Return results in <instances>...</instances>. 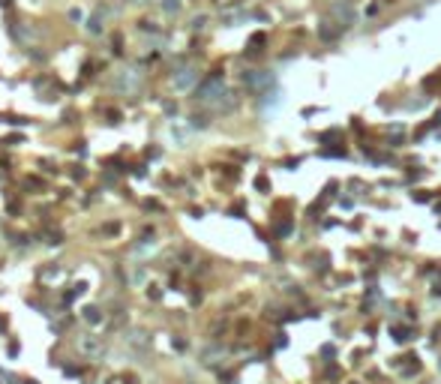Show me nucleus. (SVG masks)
Here are the masks:
<instances>
[{
    "instance_id": "1",
    "label": "nucleus",
    "mask_w": 441,
    "mask_h": 384,
    "mask_svg": "<svg viewBox=\"0 0 441 384\" xmlns=\"http://www.w3.org/2000/svg\"><path fill=\"white\" fill-rule=\"evenodd\" d=\"M222 93H225V78H222V72H213L201 87H195V99H198V102H210V105H213Z\"/></svg>"
},
{
    "instance_id": "2",
    "label": "nucleus",
    "mask_w": 441,
    "mask_h": 384,
    "mask_svg": "<svg viewBox=\"0 0 441 384\" xmlns=\"http://www.w3.org/2000/svg\"><path fill=\"white\" fill-rule=\"evenodd\" d=\"M327 12H330V18H336L342 27H351V24H354V18H357V12H354V3H351V0H333Z\"/></svg>"
},
{
    "instance_id": "3",
    "label": "nucleus",
    "mask_w": 441,
    "mask_h": 384,
    "mask_svg": "<svg viewBox=\"0 0 441 384\" xmlns=\"http://www.w3.org/2000/svg\"><path fill=\"white\" fill-rule=\"evenodd\" d=\"M342 24L339 21H333V18H324V21H318V39H324V42H336L339 36H342Z\"/></svg>"
},
{
    "instance_id": "4",
    "label": "nucleus",
    "mask_w": 441,
    "mask_h": 384,
    "mask_svg": "<svg viewBox=\"0 0 441 384\" xmlns=\"http://www.w3.org/2000/svg\"><path fill=\"white\" fill-rule=\"evenodd\" d=\"M243 84H246L249 90H264L267 84H273V75H270V72H261V69H249V72L243 75Z\"/></svg>"
},
{
    "instance_id": "5",
    "label": "nucleus",
    "mask_w": 441,
    "mask_h": 384,
    "mask_svg": "<svg viewBox=\"0 0 441 384\" xmlns=\"http://www.w3.org/2000/svg\"><path fill=\"white\" fill-rule=\"evenodd\" d=\"M195 81H198V72H195L192 66H186V69H180V72L174 75V87H177V90H189Z\"/></svg>"
},
{
    "instance_id": "6",
    "label": "nucleus",
    "mask_w": 441,
    "mask_h": 384,
    "mask_svg": "<svg viewBox=\"0 0 441 384\" xmlns=\"http://www.w3.org/2000/svg\"><path fill=\"white\" fill-rule=\"evenodd\" d=\"M234 105H237V96H234V93H228V90H225V93L213 102V108H216V111H225V114H228V111H234Z\"/></svg>"
},
{
    "instance_id": "7",
    "label": "nucleus",
    "mask_w": 441,
    "mask_h": 384,
    "mask_svg": "<svg viewBox=\"0 0 441 384\" xmlns=\"http://www.w3.org/2000/svg\"><path fill=\"white\" fill-rule=\"evenodd\" d=\"M81 351H84V354H99V351H102V345H99V339H93V336H90V339H81Z\"/></svg>"
},
{
    "instance_id": "8",
    "label": "nucleus",
    "mask_w": 441,
    "mask_h": 384,
    "mask_svg": "<svg viewBox=\"0 0 441 384\" xmlns=\"http://www.w3.org/2000/svg\"><path fill=\"white\" fill-rule=\"evenodd\" d=\"M84 27H87V33H93V36H99V33H102V21H99V18H96V15H90V18H87V24H84Z\"/></svg>"
},
{
    "instance_id": "9",
    "label": "nucleus",
    "mask_w": 441,
    "mask_h": 384,
    "mask_svg": "<svg viewBox=\"0 0 441 384\" xmlns=\"http://www.w3.org/2000/svg\"><path fill=\"white\" fill-rule=\"evenodd\" d=\"M183 9V3L180 0H162V12H168V15H177Z\"/></svg>"
},
{
    "instance_id": "10",
    "label": "nucleus",
    "mask_w": 441,
    "mask_h": 384,
    "mask_svg": "<svg viewBox=\"0 0 441 384\" xmlns=\"http://www.w3.org/2000/svg\"><path fill=\"white\" fill-rule=\"evenodd\" d=\"M99 318H102V315H99V309H96V306H87V309H84V321L99 324Z\"/></svg>"
},
{
    "instance_id": "11",
    "label": "nucleus",
    "mask_w": 441,
    "mask_h": 384,
    "mask_svg": "<svg viewBox=\"0 0 441 384\" xmlns=\"http://www.w3.org/2000/svg\"><path fill=\"white\" fill-rule=\"evenodd\" d=\"M213 3H216V6H231L234 0H213Z\"/></svg>"
},
{
    "instance_id": "12",
    "label": "nucleus",
    "mask_w": 441,
    "mask_h": 384,
    "mask_svg": "<svg viewBox=\"0 0 441 384\" xmlns=\"http://www.w3.org/2000/svg\"><path fill=\"white\" fill-rule=\"evenodd\" d=\"M9 3H12V0H0V6H9Z\"/></svg>"
},
{
    "instance_id": "13",
    "label": "nucleus",
    "mask_w": 441,
    "mask_h": 384,
    "mask_svg": "<svg viewBox=\"0 0 441 384\" xmlns=\"http://www.w3.org/2000/svg\"><path fill=\"white\" fill-rule=\"evenodd\" d=\"M126 3H147V0H126Z\"/></svg>"
}]
</instances>
